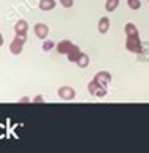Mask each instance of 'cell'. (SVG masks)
I'll return each mask as SVG.
<instances>
[{"label":"cell","instance_id":"obj_1","mask_svg":"<svg viewBox=\"0 0 149 153\" xmlns=\"http://www.w3.org/2000/svg\"><path fill=\"white\" fill-rule=\"evenodd\" d=\"M27 41V35L24 36H21V35H16V38L11 41L10 44V51H11V54H14V55H18L22 52V48H24V44Z\"/></svg>","mask_w":149,"mask_h":153},{"label":"cell","instance_id":"obj_2","mask_svg":"<svg viewBox=\"0 0 149 153\" xmlns=\"http://www.w3.org/2000/svg\"><path fill=\"white\" fill-rule=\"evenodd\" d=\"M88 90H90V93H91V95L97 96V98H102V96H105V95H107V87L101 85V84L97 82L96 79H93V81L88 84Z\"/></svg>","mask_w":149,"mask_h":153},{"label":"cell","instance_id":"obj_3","mask_svg":"<svg viewBox=\"0 0 149 153\" xmlns=\"http://www.w3.org/2000/svg\"><path fill=\"white\" fill-rule=\"evenodd\" d=\"M126 48H127V51H130V52H137L140 54L143 48H141V41L138 36H127V41H126Z\"/></svg>","mask_w":149,"mask_h":153},{"label":"cell","instance_id":"obj_4","mask_svg":"<svg viewBox=\"0 0 149 153\" xmlns=\"http://www.w3.org/2000/svg\"><path fill=\"white\" fill-rule=\"evenodd\" d=\"M58 95H60L61 100L69 101V100H72L74 96H76V90L71 88V87H61V88L58 90Z\"/></svg>","mask_w":149,"mask_h":153},{"label":"cell","instance_id":"obj_5","mask_svg":"<svg viewBox=\"0 0 149 153\" xmlns=\"http://www.w3.org/2000/svg\"><path fill=\"white\" fill-rule=\"evenodd\" d=\"M94 79L101 84V85L107 87L108 84H110V81H112V76H110V73H107V71H99V73L94 76Z\"/></svg>","mask_w":149,"mask_h":153},{"label":"cell","instance_id":"obj_6","mask_svg":"<svg viewBox=\"0 0 149 153\" xmlns=\"http://www.w3.org/2000/svg\"><path fill=\"white\" fill-rule=\"evenodd\" d=\"M66 55H68V60H69V62H74V63H77L79 57L82 55V51H80V48H79V46L72 44V48L69 49V52H68Z\"/></svg>","mask_w":149,"mask_h":153},{"label":"cell","instance_id":"obj_7","mask_svg":"<svg viewBox=\"0 0 149 153\" xmlns=\"http://www.w3.org/2000/svg\"><path fill=\"white\" fill-rule=\"evenodd\" d=\"M27 30H28V24H27V21L21 19V21L16 22V25H14V32H16V35L24 36V35H27Z\"/></svg>","mask_w":149,"mask_h":153},{"label":"cell","instance_id":"obj_8","mask_svg":"<svg viewBox=\"0 0 149 153\" xmlns=\"http://www.w3.org/2000/svg\"><path fill=\"white\" fill-rule=\"evenodd\" d=\"M35 35L41 39H46L49 35V27L46 24H36L35 25Z\"/></svg>","mask_w":149,"mask_h":153},{"label":"cell","instance_id":"obj_9","mask_svg":"<svg viewBox=\"0 0 149 153\" xmlns=\"http://www.w3.org/2000/svg\"><path fill=\"white\" fill-rule=\"evenodd\" d=\"M108 29H110V19L108 18H101L99 24H97V30L101 33H107Z\"/></svg>","mask_w":149,"mask_h":153},{"label":"cell","instance_id":"obj_10","mask_svg":"<svg viewBox=\"0 0 149 153\" xmlns=\"http://www.w3.org/2000/svg\"><path fill=\"white\" fill-rule=\"evenodd\" d=\"M55 0H39V10L43 11H50L55 8Z\"/></svg>","mask_w":149,"mask_h":153},{"label":"cell","instance_id":"obj_11","mask_svg":"<svg viewBox=\"0 0 149 153\" xmlns=\"http://www.w3.org/2000/svg\"><path fill=\"white\" fill-rule=\"evenodd\" d=\"M71 48H72V43L69 41V39H65V41L58 43V46H57V49H58L60 54H68Z\"/></svg>","mask_w":149,"mask_h":153},{"label":"cell","instance_id":"obj_12","mask_svg":"<svg viewBox=\"0 0 149 153\" xmlns=\"http://www.w3.org/2000/svg\"><path fill=\"white\" fill-rule=\"evenodd\" d=\"M126 35L127 36H138V29L135 27V24L129 22V24L126 25Z\"/></svg>","mask_w":149,"mask_h":153},{"label":"cell","instance_id":"obj_13","mask_svg":"<svg viewBox=\"0 0 149 153\" xmlns=\"http://www.w3.org/2000/svg\"><path fill=\"white\" fill-rule=\"evenodd\" d=\"M77 65H79L80 68H87V66L90 65V57H88L87 54L82 52V55H80L79 60H77Z\"/></svg>","mask_w":149,"mask_h":153},{"label":"cell","instance_id":"obj_14","mask_svg":"<svg viewBox=\"0 0 149 153\" xmlns=\"http://www.w3.org/2000/svg\"><path fill=\"white\" fill-rule=\"evenodd\" d=\"M119 5V0H107L105 2V10L107 11H115Z\"/></svg>","mask_w":149,"mask_h":153},{"label":"cell","instance_id":"obj_15","mask_svg":"<svg viewBox=\"0 0 149 153\" xmlns=\"http://www.w3.org/2000/svg\"><path fill=\"white\" fill-rule=\"evenodd\" d=\"M127 5H129L130 10H138L141 7V2H140V0H129Z\"/></svg>","mask_w":149,"mask_h":153},{"label":"cell","instance_id":"obj_16","mask_svg":"<svg viewBox=\"0 0 149 153\" xmlns=\"http://www.w3.org/2000/svg\"><path fill=\"white\" fill-rule=\"evenodd\" d=\"M54 46H55L54 41H50V39H47V41H44V43H43V51H50Z\"/></svg>","mask_w":149,"mask_h":153},{"label":"cell","instance_id":"obj_17","mask_svg":"<svg viewBox=\"0 0 149 153\" xmlns=\"http://www.w3.org/2000/svg\"><path fill=\"white\" fill-rule=\"evenodd\" d=\"M60 3L63 5V7H66V8H69L74 5V0H60Z\"/></svg>","mask_w":149,"mask_h":153},{"label":"cell","instance_id":"obj_18","mask_svg":"<svg viewBox=\"0 0 149 153\" xmlns=\"http://www.w3.org/2000/svg\"><path fill=\"white\" fill-rule=\"evenodd\" d=\"M3 44V36H2V33H0V46Z\"/></svg>","mask_w":149,"mask_h":153}]
</instances>
